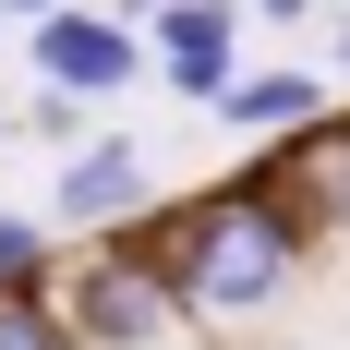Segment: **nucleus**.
I'll list each match as a JSON object with an SVG mask.
<instances>
[{
	"instance_id": "nucleus-1",
	"label": "nucleus",
	"mask_w": 350,
	"mask_h": 350,
	"mask_svg": "<svg viewBox=\"0 0 350 350\" xmlns=\"http://www.w3.org/2000/svg\"><path fill=\"white\" fill-rule=\"evenodd\" d=\"M290 254H302V217H290L266 181H230L217 206L181 217V254L157 278H170V302H193V314H254V302L290 290Z\"/></svg>"
},
{
	"instance_id": "nucleus-2",
	"label": "nucleus",
	"mask_w": 350,
	"mask_h": 350,
	"mask_svg": "<svg viewBox=\"0 0 350 350\" xmlns=\"http://www.w3.org/2000/svg\"><path fill=\"white\" fill-rule=\"evenodd\" d=\"M170 314H181L170 278L133 266V254H97V266L72 278V326H85L97 350H157V338H170Z\"/></svg>"
},
{
	"instance_id": "nucleus-3",
	"label": "nucleus",
	"mask_w": 350,
	"mask_h": 350,
	"mask_svg": "<svg viewBox=\"0 0 350 350\" xmlns=\"http://www.w3.org/2000/svg\"><path fill=\"white\" fill-rule=\"evenodd\" d=\"M133 61H145V49H133L121 12H72V0H61V12H36V72H49L61 97H109Z\"/></svg>"
},
{
	"instance_id": "nucleus-4",
	"label": "nucleus",
	"mask_w": 350,
	"mask_h": 350,
	"mask_svg": "<svg viewBox=\"0 0 350 350\" xmlns=\"http://www.w3.org/2000/svg\"><path fill=\"white\" fill-rule=\"evenodd\" d=\"M230 36H242L230 0H157V72L181 97H217L230 85Z\"/></svg>"
},
{
	"instance_id": "nucleus-5",
	"label": "nucleus",
	"mask_w": 350,
	"mask_h": 350,
	"mask_svg": "<svg viewBox=\"0 0 350 350\" xmlns=\"http://www.w3.org/2000/svg\"><path fill=\"white\" fill-rule=\"evenodd\" d=\"M133 206H145V157H133V145H85V157L61 170V217H72V230L133 217Z\"/></svg>"
},
{
	"instance_id": "nucleus-6",
	"label": "nucleus",
	"mask_w": 350,
	"mask_h": 350,
	"mask_svg": "<svg viewBox=\"0 0 350 350\" xmlns=\"http://www.w3.org/2000/svg\"><path fill=\"white\" fill-rule=\"evenodd\" d=\"M217 109H230V121H266V133H278V121H314V109H326V85H314V72H254V85L230 72V85H217Z\"/></svg>"
},
{
	"instance_id": "nucleus-7",
	"label": "nucleus",
	"mask_w": 350,
	"mask_h": 350,
	"mask_svg": "<svg viewBox=\"0 0 350 350\" xmlns=\"http://www.w3.org/2000/svg\"><path fill=\"white\" fill-rule=\"evenodd\" d=\"M0 350H72V338H61V314H36V302H25V278L0 290Z\"/></svg>"
},
{
	"instance_id": "nucleus-8",
	"label": "nucleus",
	"mask_w": 350,
	"mask_h": 350,
	"mask_svg": "<svg viewBox=\"0 0 350 350\" xmlns=\"http://www.w3.org/2000/svg\"><path fill=\"white\" fill-rule=\"evenodd\" d=\"M36 254H49V242H36V217H12V206H0V290H12V278H36Z\"/></svg>"
},
{
	"instance_id": "nucleus-9",
	"label": "nucleus",
	"mask_w": 350,
	"mask_h": 350,
	"mask_svg": "<svg viewBox=\"0 0 350 350\" xmlns=\"http://www.w3.org/2000/svg\"><path fill=\"white\" fill-rule=\"evenodd\" d=\"M326 170H338V217H350V145H326Z\"/></svg>"
},
{
	"instance_id": "nucleus-10",
	"label": "nucleus",
	"mask_w": 350,
	"mask_h": 350,
	"mask_svg": "<svg viewBox=\"0 0 350 350\" xmlns=\"http://www.w3.org/2000/svg\"><path fill=\"white\" fill-rule=\"evenodd\" d=\"M0 12H61V0H0Z\"/></svg>"
}]
</instances>
